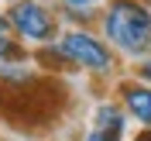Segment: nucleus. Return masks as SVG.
I'll return each instance as SVG.
<instances>
[{"instance_id":"6e6552de","label":"nucleus","mask_w":151,"mask_h":141,"mask_svg":"<svg viewBox=\"0 0 151 141\" xmlns=\"http://www.w3.org/2000/svg\"><path fill=\"white\" fill-rule=\"evenodd\" d=\"M137 76H141V79H151V59H148V62H144L141 69H137Z\"/></svg>"},{"instance_id":"f257e3e1","label":"nucleus","mask_w":151,"mask_h":141,"mask_svg":"<svg viewBox=\"0 0 151 141\" xmlns=\"http://www.w3.org/2000/svg\"><path fill=\"white\" fill-rule=\"evenodd\" d=\"M103 31L117 48L131 52V55H144L151 48V14L137 0H110Z\"/></svg>"},{"instance_id":"423d86ee","label":"nucleus","mask_w":151,"mask_h":141,"mask_svg":"<svg viewBox=\"0 0 151 141\" xmlns=\"http://www.w3.org/2000/svg\"><path fill=\"white\" fill-rule=\"evenodd\" d=\"M7 17H0V59H14V62H21L24 59V52H21L17 45H14V38L7 35Z\"/></svg>"},{"instance_id":"1a4fd4ad","label":"nucleus","mask_w":151,"mask_h":141,"mask_svg":"<svg viewBox=\"0 0 151 141\" xmlns=\"http://www.w3.org/2000/svg\"><path fill=\"white\" fill-rule=\"evenodd\" d=\"M134 141H151V127H144V131L137 134V138H134Z\"/></svg>"},{"instance_id":"39448f33","label":"nucleus","mask_w":151,"mask_h":141,"mask_svg":"<svg viewBox=\"0 0 151 141\" xmlns=\"http://www.w3.org/2000/svg\"><path fill=\"white\" fill-rule=\"evenodd\" d=\"M124 124H127V117H124V114L117 110L113 103H103L100 110H96V131L120 138V134H124Z\"/></svg>"},{"instance_id":"0eeeda50","label":"nucleus","mask_w":151,"mask_h":141,"mask_svg":"<svg viewBox=\"0 0 151 141\" xmlns=\"http://www.w3.org/2000/svg\"><path fill=\"white\" fill-rule=\"evenodd\" d=\"M86 141H120V138H113V134H103V131H89V134H86Z\"/></svg>"},{"instance_id":"9d476101","label":"nucleus","mask_w":151,"mask_h":141,"mask_svg":"<svg viewBox=\"0 0 151 141\" xmlns=\"http://www.w3.org/2000/svg\"><path fill=\"white\" fill-rule=\"evenodd\" d=\"M65 4H72V7H86V4H93V0H65Z\"/></svg>"},{"instance_id":"f03ea898","label":"nucleus","mask_w":151,"mask_h":141,"mask_svg":"<svg viewBox=\"0 0 151 141\" xmlns=\"http://www.w3.org/2000/svg\"><path fill=\"white\" fill-rule=\"evenodd\" d=\"M58 52H62L69 62H76V66H83V69H93V72H106V69L113 66L110 48H106L100 38H93L89 31H69V35H62Z\"/></svg>"},{"instance_id":"7ed1b4c3","label":"nucleus","mask_w":151,"mask_h":141,"mask_svg":"<svg viewBox=\"0 0 151 141\" xmlns=\"http://www.w3.org/2000/svg\"><path fill=\"white\" fill-rule=\"evenodd\" d=\"M10 28L17 31L21 38H28V41H52L55 38V21L48 14L41 4L35 0H21L10 7Z\"/></svg>"},{"instance_id":"20e7f679","label":"nucleus","mask_w":151,"mask_h":141,"mask_svg":"<svg viewBox=\"0 0 151 141\" xmlns=\"http://www.w3.org/2000/svg\"><path fill=\"white\" fill-rule=\"evenodd\" d=\"M120 96H124V103H127V110H131V117H137L144 127H151V90L148 86L124 83L120 86Z\"/></svg>"}]
</instances>
